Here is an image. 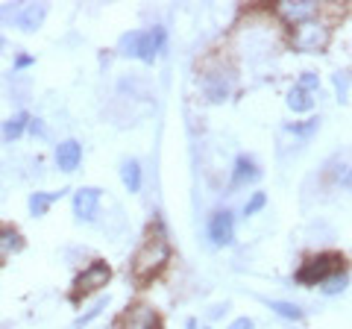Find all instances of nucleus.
Segmentation results:
<instances>
[{"mask_svg": "<svg viewBox=\"0 0 352 329\" xmlns=\"http://www.w3.org/2000/svg\"><path fill=\"white\" fill-rule=\"evenodd\" d=\"M170 262V244L162 233L147 235V241L138 247V253L132 256V277L135 282H150L153 277H159L164 265Z\"/></svg>", "mask_w": 352, "mask_h": 329, "instance_id": "1", "label": "nucleus"}, {"mask_svg": "<svg viewBox=\"0 0 352 329\" xmlns=\"http://www.w3.org/2000/svg\"><path fill=\"white\" fill-rule=\"evenodd\" d=\"M164 45H168V32H164V27H153V30H129V32H124L118 50L124 53V56H132V59H141V62L153 65L159 53L164 50Z\"/></svg>", "mask_w": 352, "mask_h": 329, "instance_id": "2", "label": "nucleus"}, {"mask_svg": "<svg viewBox=\"0 0 352 329\" xmlns=\"http://www.w3.org/2000/svg\"><path fill=\"white\" fill-rule=\"evenodd\" d=\"M344 270V256L340 253H317L308 256L294 273V282L302 285V288H311V285H323L332 273Z\"/></svg>", "mask_w": 352, "mask_h": 329, "instance_id": "3", "label": "nucleus"}, {"mask_svg": "<svg viewBox=\"0 0 352 329\" xmlns=\"http://www.w3.org/2000/svg\"><path fill=\"white\" fill-rule=\"evenodd\" d=\"M291 41L300 53H323L332 41V30L323 21H305V24H296L291 32Z\"/></svg>", "mask_w": 352, "mask_h": 329, "instance_id": "4", "label": "nucleus"}, {"mask_svg": "<svg viewBox=\"0 0 352 329\" xmlns=\"http://www.w3.org/2000/svg\"><path fill=\"white\" fill-rule=\"evenodd\" d=\"M203 97L208 103H223L235 89V74L229 68H208L203 74Z\"/></svg>", "mask_w": 352, "mask_h": 329, "instance_id": "5", "label": "nucleus"}, {"mask_svg": "<svg viewBox=\"0 0 352 329\" xmlns=\"http://www.w3.org/2000/svg\"><path fill=\"white\" fill-rule=\"evenodd\" d=\"M109 279H112V268H109V262L94 259L91 265H88L80 277L74 279V300H80V297H85V294H91V291H100L103 285H109Z\"/></svg>", "mask_w": 352, "mask_h": 329, "instance_id": "6", "label": "nucleus"}, {"mask_svg": "<svg viewBox=\"0 0 352 329\" xmlns=\"http://www.w3.org/2000/svg\"><path fill=\"white\" fill-rule=\"evenodd\" d=\"M100 200H103V191L94 189V185L76 189L74 191V215H76V221H85V224L97 221V215H100Z\"/></svg>", "mask_w": 352, "mask_h": 329, "instance_id": "7", "label": "nucleus"}, {"mask_svg": "<svg viewBox=\"0 0 352 329\" xmlns=\"http://www.w3.org/2000/svg\"><path fill=\"white\" fill-rule=\"evenodd\" d=\"M208 238L214 247H229L235 241V215L229 209H220L208 221Z\"/></svg>", "mask_w": 352, "mask_h": 329, "instance_id": "8", "label": "nucleus"}, {"mask_svg": "<svg viewBox=\"0 0 352 329\" xmlns=\"http://www.w3.org/2000/svg\"><path fill=\"white\" fill-rule=\"evenodd\" d=\"M120 329H159V315L147 303L129 306L126 315L120 317Z\"/></svg>", "mask_w": 352, "mask_h": 329, "instance_id": "9", "label": "nucleus"}, {"mask_svg": "<svg viewBox=\"0 0 352 329\" xmlns=\"http://www.w3.org/2000/svg\"><path fill=\"white\" fill-rule=\"evenodd\" d=\"M317 12H320V6H317L314 0H285V3H279V15L294 27L311 21Z\"/></svg>", "mask_w": 352, "mask_h": 329, "instance_id": "10", "label": "nucleus"}, {"mask_svg": "<svg viewBox=\"0 0 352 329\" xmlns=\"http://www.w3.org/2000/svg\"><path fill=\"white\" fill-rule=\"evenodd\" d=\"M258 180H261V168L256 164V159L241 153L232 164V182H229V189H244V185H252Z\"/></svg>", "mask_w": 352, "mask_h": 329, "instance_id": "11", "label": "nucleus"}, {"mask_svg": "<svg viewBox=\"0 0 352 329\" xmlns=\"http://www.w3.org/2000/svg\"><path fill=\"white\" fill-rule=\"evenodd\" d=\"M82 162V145L76 138H65L62 145H56V168L65 173H74Z\"/></svg>", "mask_w": 352, "mask_h": 329, "instance_id": "12", "label": "nucleus"}, {"mask_svg": "<svg viewBox=\"0 0 352 329\" xmlns=\"http://www.w3.org/2000/svg\"><path fill=\"white\" fill-rule=\"evenodd\" d=\"M44 18H47V3H27V6L18 9L15 24H18V30H24V32H36L44 24Z\"/></svg>", "mask_w": 352, "mask_h": 329, "instance_id": "13", "label": "nucleus"}, {"mask_svg": "<svg viewBox=\"0 0 352 329\" xmlns=\"http://www.w3.org/2000/svg\"><path fill=\"white\" fill-rule=\"evenodd\" d=\"M65 191H68V189H59V191H36V194H30V212L36 215V217H44L50 206L65 197Z\"/></svg>", "mask_w": 352, "mask_h": 329, "instance_id": "14", "label": "nucleus"}, {"mask_svg": "<svg viewBox=\"0 0 352 329\" xmlns=\"http://www.w3.org/2000/svg\"><path fill=\"white\" fill-rule=\"evenodd\" d=\"M120 180H124L129 194L141 191V162L138 159H124V164H120Z\"/></svg>", "mask_w": 352, "mask_h": 329, "instance_id": "15", "label": "nucleus"}, {"mask_svg": "<svg viewBox=\"0 0 352 329\" xmlns=\"http://www.w3.org/2000/svg\"><path fill=\"white\" fill-rule=\"evenodd\" d=\"M21 247H24V238H21L18 229H15V226H9V224L0 226V256L18 253Z\"/></svg>", "mask_w": 352, "mask_h": 329, "instance_id": "16", "label": "nucleus"}, {"mask_svg": "<svg viewBox=\"0 0 352 329\" xmlns=\"http://www.w3.org/2000/svg\"><path fill=\"white\" fill-rule=\"evenodd\" d=\"M27 124H30V115H27V112L12 115L9 120H3V127H0V138H3V141H15V138H21V133L27 129Z\"/></svg>", "mask_w": 352, "mask_h": 329, "instance_id": "17", "label": "nucleus"}, {"mask_svg": "<svg viewBox=\"0 0 352 329\" xmlns=\"http://www.w3.org/2000/svg\"><path fill=\"white\" fill-rule=\"evenodd\" d=\"M267 309H273L279 317H285V321H291V323H300L302 317H305V309H302V306L288 303V300H267Z\"/></svg>", "mask_w": 352, "mask_h": 329, "instance_id": "18", "label": "nucleus"}, {"mask_svg": "<svg viewBox=\"0 0 352 329\" xmlns=\"http://www.w3.org/2000/svg\"><path fill=\"white\" fill-rule=\"evenodd\" d=\"M285 103H288L291 112H311V109H314V97L308 92H302L300 85H294V89L288 92V97H285Z\"/></svg>", "mask_w": 352, "mask_h": 329, "instance_id": "19", "label": "nucleus"}, {"mask_svg": "<svg viewBox=\"0 0 352 329\" xmlns=\"http://www.w3.org/2000/svg\"><path fill=\"white\" fill-rule=\"evenodd\" d=\"M349 288V273L346 270H338V273H332L323 285H320V291L326 294V297H338V294H344Z\"/></svg>", "mask_w": 352, "mask_h": 329, "instance_id": "20", "label": "nucleus"}, {"mask_svg": "<svg viewBox=\"0 0 352 329\" xmlns=\"http://www.w3.org/2000/svg\"><path fill=\"white\" fill-rule=\"evenodd\" d=\"M317 129H320V118H308V120H294V124H285V133L300 136V138H311Z\"/></svg>", "mask_w": 352, "mask_h": 329, "instance_id": "21", "label": "nucleus"}, {"mask_svg": "<svg viewBox=\"0 0 352 329\" xmlns=\"http://www.w3.org/2000/svg\"><path fill=\"white\" fill-rule=\"evenodd\" d=\"M329 173H332V182L335 185H340V189H352V164L335 162L332 168H329Z\"/></svg>", "mask_w": 352, "mask_h": 329, "instance_id": "22", "label": "nucleus"}, {"mask_svg": "<svg viewBox=\"0 0 352 329\" xmlns=\"http://www.w3.org/2000/svg\"><path fill=\"white\" fill-rule=\"evenodd\" d=\"M106 306H109V294H106V297H100V300H97L94 306H91V309H88L85 315H80V317H76V329H82V326H88V323H91L94 321V317H100L103 312H106Z\"/></svg>", "mask_w": 352, "mask_h": 329, "instance_id": "23", "label": "nucleus"}, {"mask_svg": "<svg viewBox=\"0 0 352 329\" xmlns=\"http://www.w3.org/2000/svg\"><path fill=\"white\" fill-rule=\"evenodd\" d=\"M349 74L346 71H335L332 74V85H335V92H338V100L340 103H346L349 100Z\"/></svg>", "mask_w": 352, "mask_h": 329, "instance_id": "24", "label": "nucleus"}, {"mask_svg": "<svg viewBox=\"0 0 352 329\" xmlns=\"http://www.w3.org/2000/svg\"><path fill=\"white\" fill-rule=\"evenodd\" d=\"M264 206H267V194H264V191H256V194H252L250 200L244 203V217H252V215H258V212L264 209Z\"/></svg>", "mask_w": 352, "mask_h": 329, "instance_id": "25", "label": "nucleus"}, {"mask_svg": "<svg viewBox=\"0 0 352 329\" xmlns=\"http://www.w3.org/2000/svg\"><path fill=\"white\" fill-rule=\"evenodd\" d=\"M296 85H300L302 92L311 94V92L320 89V76H317L314 71H302V74H300V83H296Z\"/></svg>", "mask_w": 352, "mask_h": 329, "instance_id": "26", "label": "nucleus"}, {"mask_svg": "<svg viewBox=\"0 0 352 329\" xmlns=\"http://www.w3.org/2000/svg\"><path fill=\"white\" fill-rule=\"evenodd\" d=\"M226 329H256V321H252V317H235V321L232 323H229Z\"/></svg>", "mask_w": 352, "mask_h": 329, "instance_id": "27", "label": "nucleus"}, {"mask_svg": "<svg viewBox=\"0 0 352 329\" xmlns=\"http://www.w3.org/2000/svg\"><path fill=\"white\" fill-rule=\"evenodd\" d=\"M229 312V303H217V306H212V312H208V321H220Z\"/></svg>", "mask_w": 352, "mask_h": 329, "instance_id": "28", "label": "nucleus"}, {"mask_svg": "<svg viewBox=\"0 0 352 329\" xmlns=\"http://www.w3.org/2000/svg\"><path fill=\"white\" fill-rule=\"evenodd\" d=\"M27 129H30V133H32V136H47V129H44V124H41V120H38V118H30V124H27Z\"/></svg>", "mask_w": 352, "mask_h": 329, "instance_id": "29", "label": "nucleus"}, {"mask_svg": "<svg viewBox=\"0 0 352 329\" xmlns=\"http://www.w3.org/2000/svg\"><path fill=\"white\" fill-rule=\"evenodd\" d=\"M32 62H36V59H32V56H27V53H21V56L15 59V68H18V71H21V68H30Z\"/></svg>", "mask_w": 352, "mask_h": 329, "instance_id": "30", "label": "nucleus"}, {"mask_svg": "<svg viewBox=\"0 0 352 329\" xmlns=\"http://www.w3.org/2000/svg\"><path fill=\"white\" fill-rule=\"evenodd\" d=\"M6 47V39H3V32H0V50H3Z\"/></svg>", "mask_w": 352, "mask_h": 329, "instance_id": "31", "label": "nucleus"}, {"mask_svg": "<svg viewBox=\"0 0 352 329\" xmlns=\"http://www.w3.org/2000/svg\"><path fill=\"white\" fill-rule=\"evenodd\" d=\"M185 326H188V329H197V321H188V323H185Z\"/></svg>", "mask_w": 352, "mask_h": 329, "instance_id": "32", "label": "nucleus"}, {"mask_svg": "<svg viewBox=\"0 0 352 329\" xmlns=\"http://www.w3.org/2000/svg\"><path fill=\"white\" fill-rule=\"evenodd\" d=\"M291 329H294V326H291Z\"/></svg>", "mask_w": 352, "mask_h": 329, "instance_id": "33", "label": "nucleus"}]
</instances>
